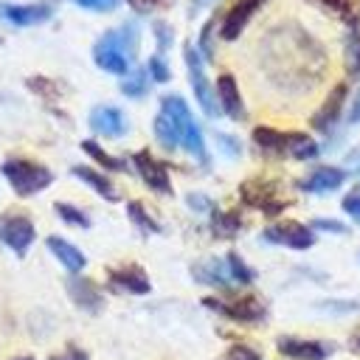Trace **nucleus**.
Returning <instances> with one entry per match:
<instances>
[{
    "instance_id": "1",
    "label": "nucleus",
    "mask_w": 360,
    "mask_h": 360,
    "mask_svg": "<svg viewBox=\"0 0 360 360\" xmlns=\"http://www.w3.org/2000/svg\"><path fill=\"white\" fill-rule=\"evenodd\" d=\"M259 65L273 87L284 93H309L326 73V53L301 22L284 20L262 37Z\"/></svg>"
},
{
    "instance_id": "2",
    "label": "nucleus",
    "mask_w": 360,
    "mask_h": 360,
    "mask_svg": "<svg viewBox=\"0 0 360 360\" xmlns=\"http://www.w3.org/2000/svg\"><path fill=\"white\" fill-rule=\"evenodd\" d=\"M138 51V25L124 22L118 28L104 31L93 45V62L115 76H127L132 70V59Z\"/></svg>"
},
{
    "instance_id": "3",
    "label": "nucleus",
    "mask_w": 360,
    "mask_h": 360,
    "mask_svg": "<svg viewBox=\"0 0 360 360\" xmlns=\"http://www.w3.org/2000/svg\"><path fill=\"white\" fill-rule=\"evenodd\" d=\"M160 112L174 124V132H177L180 146H183L194 160H200V163L205 166V163H208L205 138H202V129H200V124L194 121L188 104H186L180 96L172 93V96H163V98H160Z\"/></svg>"
},
{
    "instance_id": "4",
    "label": "nucleus",
    "mask_w": 360,
    "mask_h": 360,
    "mask_svg": "<svg viewBox=\"0 0 360 360\" xmlns=\"http://www.w3.org/2000/svg\"><path fill=\"white\" fill-rule=\"evenodd\" d=\"M0 172L8 180V186L14 188V194H20V197L39 194V191H45L53 183V172L48 166L37 163V160H28V158H8V160H3Z\"/></svg>"
},
{
    "instance_id": "5",
    "label": "nucleus",
    "mask_w": 360,
    "mask_h": 360,
    "mask_svg": "<svg viewBox=\"0 0 360 360\" xmlns=\"http://www.w3.org/2000/svg\"><path fill=\"white\" fill-rule=\"evenodd\" d=\"M239 197H242L245 205L259 208V211L267 214V217H276V214H281V211L290 205V202L278 194V186H276L273 180H267V177H248V180L239 186Z\"/></svg>"
},
{
    "instance_id": "6",
    "label": "nucleus",
    "mask_w": 360,
    "mask_h": 360,
    "mask_svg": "<svg viewBox=\"0 0 360 360\" xmlns=\"http://www.w3.org/2000/svg\"><path fill=\"white\" fill-rule=\"evenodd\" d=\"M183 59H186V70H188V82H191V90H194V98H197V104L202 107V112H205L208 118L219 115L217 93H214V87H211V82H208V76H205V68H202V56H200V51H197L191 42L183 48Z\"/></svg>"
},
{
    "instance_id": "7",
    "label": "nucleus",
    "mask_w": 360,
    "mask_h": 360,
    "mask_svg": "<svg viewBox=\"0 0 360 360\" xmlns=\"http://www.w3.org/2000/svg\"><path fill=\"white\" fill-rule=\"evenodd\" d=\"M34 239H37V228L31 217H25L22 211H6L0 217V242L11 248L17 256H25Z\"/></svg>"
},
{
    "instance_id": "8",
    "label": "nucleus",
    "mask_w": 360,
    "mask_h": 360,
    "mask_svg": "<svg viewBox=\"0 0 360 360\" xmlns=\"http://www.w3.org/2000/svg\"><path fill=\"white\" fill-rule=\"evenodd\" d=\"M262 236H264V242L281 245V248H290V250H309L315 245V231L304 222H295V219L273 222L262 231Z\"/></svg>"
},
{
    "instance_id": "9",
    "label": "nucleus",
    "mask_w": 360,
    "mask_h": 360,
    "mask_svg": "<svg viewBox=\"0 0 360 360\" xmlns=\"http://www.w3.org/2000/svg\"><path fill=\"white\" fill-rule=\"evenodd\" d=\"M202 304L231 321H239V323H259L267 318V307L253 298V295H242V298H231V301H222V298H202Z\"/></svg>"
},
{
    "instance_id": "10",
    "label": "nucleus",
    "mask_w": 360,
    "mask_h": 360,
    "mask_svg": "<svg viewBox=\"0 0 360 360\" xmlns=\"http://www.w3.org/2000/svg\"><path fill=\"white\" fill-rule=\"evenodd\" d=\"M132 166H135V172L141 174V180L152 188V191H158V194H172L174 188H172V177H169V169L149 152V149H138L135 155H132Z\"/></svg>"
},
{
    "instance_id": "11",
    "label": "nucleus",
    "mask_w": 360,
    "mask_h": 360,
    "mask_svg": "<svg viewBox=\"0 0 360 360\" xmlns=\"http://www.w3.org/2000/svg\"><path fill=\"white\" fill-rule=\"evenodd\" d=\"M51 17H53L51 3H0V20L17 28L39 25V22H48Z\"/></svg>"
},
{
    "instance_id": "12",
    "label": "nucleus",
    "mask_w": 360,
    "mask_h": 360,
    "mask_svg": "<svg viewBox=\"0 0 360 360\" xmlns=\"http://www.w3.org/2000/svg\"><path fill=\"white\" fill-rule=\"evenodd\" d=\"M346 96H349V84H346V82H338V84L329 90V96L323 98V104L318 107V112L312 115V121H309L312 129H318V132H332L335 124H338L340 115H343Z\"/></svg>"
},
{
    "instance_id": "13",
    "label": "nucleus",
    "mask_w": 360,
    "mask_h": 360,
    "mask_svg": "<svg viewBox=\"0 0 360 360\" xmlns=\"http://www.w3.org/2000/svg\"><path fill=\"white\" fill-rule=\"evenodd\" d=\"M262 6H264V0H233L231 8L225 11L222 22H219V37H222L225 42H233V39L245 31V25L250 22V17H253Z\"/></svg>"
},
{
    "instance_id": "14",
    "label": "nucleus",
    "mask_w": 360,
    "mask_h": 360,
    "mask_svg": "<svg viewBox=\"0 0 360 360\" xmlns=\"http://www.w3.org/2000/svg\"><path fill=\"white\" fill-rule=\"evenodd\" d=\"M346 180H349L346 169H340V166H318L307 177L298 180V188L307 191V194H329V191H338Z\"/></svg>"
},
{
    "instance_id": "15",
    "label": "nucleus",
    "mask_w": 360,
    "mask_h": 360,
    "mask_svg": "<svg viewBox=\"0 0 360 360\" xmlns=\"http://www.w3.org/2000/svg\"><path fill=\"white\" fill-rule=\"evenodd\" d=\"M107 281L112 290L121 292H132V295H146L152 290L149 276L143 273V267L138 264H121V267H110L107 270Z\"/></svg>"
},
{
    "instance_id": "16",
    "label": "nucleus",
    "mask_w": 360,
    "mask_h": 360,
    "mask_svg": "<svg viewBox=\"0 0 360 360\" xmlns=\"http://www.w3.org/2000/svg\"><path fill=\"white\" fill-rule=\"evenodd\" d=\"M217 104H219V112H225L228 118L233 121H245V101H242V93H239V84L231 73H219L217 79Z\"/></svg>"
},
{
    "instance_id": "17",
    "label": "nucleus",
    "mask_w": 360,
    "mask_h": 360,
    "mask_svg": "<svg viewBox=\"0 0 360 360\" xmlns=\"http://www.w3.org/2000/svg\"><path fill=\"white\" fill-rule=\"evenodd\" d=\"M65 290H68L70 301L79 309H84V312H98L104 307V295H101L98 284L90 281V278H84V276H70L65 281Z\"/></svg>"
},
{
    "instance_id": "18",
    "label": "nucleus",
    "mask_w": 360,
    "mask_h": 360,
    "mask_svg": "<svg viewBox=\"0 0 360 360\" xmlns=\"http://www.w3.org/2000/svg\"><path fill=\"white\" fill-rule=\"evenodd\" d=\"M127 115L118 110V107H110V104H101V107H93L90 110V129L96 135H104V138H121L127 132Z\"/></svg>"
},
{
    "instance_id": "19",
    "label": "nucleus",
    "mask_w": 360,
    "mask_h": 360,
    "mask_svg": "<svg viewBox=\"0 0 360 360\" xmlns=\"http://www.w3.org/2000/svg\"><path fill=\"white\" fill-rule=\"evenodd\" d=\"M278 352L290 360H326L332 354V349L326 343H318V340H307V338H278L276 340Z\"/></svg>"
},
{
    "instance_id": "20",
    "label": "nucleus",
    "mask_w": 360,
    "mask_h": 360,
    "mask_svg": "<svg viewBox=\"0 0 360 360\" xmlns=\"http://www.w3.org/2000/svg\"><path fill=\"white\" fill-rule=\"evenodd\" d=\"M191 276H194V281H200L205 287H217V290H231L233 287V278L228 273L225 259H202L191 267Z\"/></svg>"
},
{
    "instance_id": "21",
    "label": "nucleus",
    "mask_w": 360,
    "mask_h": 360,
    "mask_svg": "<svg viewBox=\"0 0 360 360\" xmlns=\"http://www.w3.org/2000/svg\"><path fill=\"white\" fill-rule=\"evenodd\" d=\"M45 245H48V250L59 259V264H62L70 276H79V273L84 270L87 256H84L76 245H70L68 239H62V236H56V233H53V236H48V239H45Z\"/></svg>"
},
{
    "instance_id": "22",
    "label": "nucleus",
    "mask_w": 360,
    "mask_h": 360,
    "mask_svg": "<svg viewBox=\"0 0 360 360\" xmlns=\"http://www.w3.org/2000/svg\"><path fill=\"white\" fill-rule=\"evenodd\" d=\"M70 172H73V177H79L82 183H87V186H90L96 194H101L104 200H110V202L118 200V191H115V186H112V180H110L107 174H101V172H96V169H90V166H73Z\"/></svg>"
},
{
    "instance_id": "23",
    "label": "nucleus",
    "mask_w": 360,
    "mask_h": 360,
    "mask_svg": "<svg viewBox=\"0 0 360 360\" xmlns=\"http://www.w3.org/2000/svg\"><path fill=\"white\" fill-rule=\"evenodd\" d=\"M253 143H256L262 152H267V155H278V158L287 155V132H281V129L256 127V129H253Z\"/></svg>"
},
{
    "instance_id": "24",
    "label": "nucleus",
    "mask_w": 360,
    "mask_h": 360,
    "mask_svg": "<svg viewBox=\"0 0 360 360\" xmlns=\"http://www.w3.org/2000/svg\"><path fill=\"white\" fill-rule=\"evenodd\" d=\"M318 152H321V146H318V141L312 135H307V132H287V158H292V160H312V158H318Z\"/></svg>"
},
{
    "instance_id": "25",
    "label": "nucleus",
    "mask_w": 360,
    "mask_h": 360,
    "mask_svg": "<svg viewBox=\"0 0 360 360\" xmlns=\"http://www.w3.org/2000/svg\"><path fill=\"white\" fill-rule=\"evenodd\" d=\"M242 228V217L236 211H211V231L219 239H231L236 236Z\"/></svg>"
},
{
    "instance_id": "26",
    "label": "nucleus",
    "mask_w": 360,
    "mask_h": 360,
    "mask_svg": "<svg viewBox=\"0 0 360 360\" xmlns=\"http://www.w3.org/2000/svg\"><path fill=\"white\" fill-rule=\"evenodd\" d=\"M318 6L329 8L335 17H340L349 28H357L360 25V3L357 0H315Z\"/></svg>"
},
{
    "instance_id": "27",
    "label": "nucleus",
    "mask_w": 360,
    "mask_h": 360,
    "mask_svg": "<svg viewBox=\"0 0 360 360\" xmlns=\"http://www.w3.org/2000/svg\"><path fill=\"white\" fill-rule=\"evenodd\" d=\"M146 90H149V73H146V68L129 70L124 76V82H121V93L129 96V98H141V96H146Z\"/></svg>"
},
{
    "instance_id": "28",
    "label": "nucleus",
    "mask_w": 360,
    "mask_h": 360,
    "mask_svg": "<svg viewBox=\"0 0 360 360\" xmlns=\"http://www.w3.org/2000/svg\"><path fill=\"white\" fill-rule=\"evenodd\" d=\"M82 149L98 163V166H104L107 172H124L127 169V160H121V158H112L110 152H104L96 141H82Z\"/></svg>"
},
{
    "instance_id": "29",
    "label": "nucleus",
    "mask_w": 360,
    "mask_h": 360,
    "mask_svg": "<svg viewBox=\"0 0 360 360\" xmlns=\"http://www.w3.org/2000/svg\"><path fill=\"white\" fill-rule=\"evenodd\" d=\"M343 56H346L349 76H360V25L357 28H349L346 45H343Z\"/></svg>"
},
{
    "instance_id": "30",
    "label": "nucleus",
    "mask_w": 360,
    "mask_h": 360,
    "mask_svg": "<svg viewBox=\"0 0 360 360\" xmlns=\"http://www.w3.org/2000/svg\"><path fill=\"white\" fill-rule=\"evenodd\" d=\"M155 138H158V143H160L166 152H174V149L180 146L177 132H174V124H172L163 112H158V115H155Z\"/></svg>"
},
{
    "instance_id": "31",
    "label": "nucleus",
    "mask_w": 360,
    "mask_h": 360,
    "mask_svg": "<svg viewBox=\"0 0 360 360\" xmlns=\"http://www.w3.org/2000/svg\"><path fill=\"white\" fill-rule=\"evenodd\" d=\"M127 214H129V219L143 231V233H160V222L138 202V200H132V202H127Z\"/></svg>"
},
{
    "instance_id": "32",
    "label": "nucleus",
    "mask_w": 360,
    "mask_h": 360,
    "mask_svg": "<svg viewBox=\"0 0 360 360\" xmlns=\"http://www.w3.org/2000/svg\"><path fill=\"white\" fill-rule=\"evenodd\" d=\"M225 264H228V273H231L233 284H242V287H245V284H250V281L256 278V273H253V270L245 264V259H242L239 253H233V250L225 256Z\"/></svg>"
},
{
    "instance_id": "33",
    "label": "nucleus",
    "mask_w": 360,
    "mask_h": 360,
    "mask_svg": "<svg viewBox=\"0 0 360 360\" xmlns=\"http://www.w3.org/2000/svg\"><path fill=\"white\" fill-rule=\"evenodd\" d=\"M53 211H56V217H59V219H65L68 225H76V228H90V217H87L82 208L70 205V202H56V205H53Z\"/></svg>"
},
{
    "instance_id": "34",
    "label": "nucleus",
    "mask_w": 360,
    "mask_h": 360,
    "mask_svg": "<svg viewBox=\"0 0 360 360\" xmlns=\"http://www.w3.org/2000/svg\"><path fill=\"white\" fill-rule=\"evenodd\" d=\"M146 73H149L152 82H160V84L172 79V70H169V65H166V59H163L160 53L149 56V62H146Z\"/></svg>"
},
{
    "instance_id": "35",
    "label": "nucleus",
    "mask_w": 360,
    "mask_h": 360,
    "mask_svg": "<svg viewBox=\"0 0 360 360\" xmlns=\"http://www.w3.org/2000/svg\"><path fill=\"white\" fill-rule=\"evenodd\" d=\"M323 312H335V315H349V312H360V301H335V298H329V301H321L318 304Z\"/></svg>"
},
{
    "instance_id": "36",
    "label": "nucleus",
    "mask_w": 360,
    "mask_h": 360,
    "mask_svg": "<svg viewBox=\"0 0 360 360\" xmlns=\"http://www.w3.org/2000/svg\"><path fill=\"white\" fill-rule=\"evenodd\" d=\"M225 360H262V352L253 349V346H245V343H236L225 352Z\"/></svg>"
},
{
    "instance_id": "37",
    "label": "nucleus",
    "mask_w": 360,
    "mask_h": 360,
    "mask_svg": "<svg viewBox=\"0 0 360 360\" xmlns=\"http://www.w3.org/2000/svg\"><path fill=\"white\" fill-rule=\"evenodd\" d=\"M214 22L217 20H208L205 25H202V34H200V56H205V59H211L214 56V48H211V31H214Z\"/></svg>"
},
{
    "instance_id": "38",
    "label": "nucleus",
    "mask_w": 360,
    "mask_h": 360,
    "mask_svg": "<svg viewBox=\"0 0 360 360\" xmlns=\"http://www.w3.org/2000/svg\"><path fill=\"white\" fill-rule=\"evenodd\" d=\"M312 231H326V233H349V228L343 225V222H338V219H312V225H309Z\"/></svg>"
},
{
    "instance_id": "39",
    "label": "nucleus",
    "mask_w": 360,
    "mask_h": 360,
    "mask_svg": "<svg viewBox=\"0 0 360 360\" xmlns=\"http://www.w3.org/2000/svg\"><path fill=\"white\" fill-rule=\"evenodd\" d=\"M28 87H31L34 93H42V96H59V87H56L53 82L42 79V76H34V79H28Z\"/></svg>"
},
{
    "instance_id": "40",
    "label": "nucleus",
    "mask_w": 360,
    "mask_h": 360,
    "mask_svg": "<svg viewBox=\"0 0 360 360\" xmlns=\"http://www.w3.org/2000/svg\"><path fill=\"white\" fill-rule=\"evenodd\" d=\"M340 205H343V211H346L354 222H360V191H349Z\"/></svg>"
},
{
    "instance_id": "41",
    "label": "nucleus",
    "mask_w": 360,
    "mask_h": 360,
    "mask_svg": "<svg viewBox=\"0 0 360 360\" xmlns=\"http://www.w3.org/2000/svg\"><path fill=\"white\" fill-rule=\"evenodd\" d=\"M73 3L87 11H112V8H118L121 0H73Z\"/></svg>"
},
{
    "instance_id": "42",
    "label": "nucleus",
    "mask_w": 360,
    "mask_h": 360,
    "mask_svg": "<svg viewBox=\"0 0 360 360\" xmlns=\"http://www.w3.org/2000/svg\"><path fill=\"white\" fill-rule=\"evenodd\" d=\"M217 143H219V146H222V152H225V155H231V158H239V152H242V146H239V141H236L233 135L217 132Z\"/></svg>"
},
{
    "instance_id": "43",
    "label": "nucleus",
    "mask_w": 360,
    "mask_h": 360,
    "mask_svg": "<svg viewBox=\"0 0 360 360\" xmlns=\"http://www.w3.org/2000/svg\"><path fill=\"white\" fill-rule=\"evenodd\" d=\"M155 37H158V48L166 51V48L172 45V37H174V34H172V28H169L166 22H155Z\"/></svg>"
},
{
    "instance_id": "44",
    "label": "nucleus",
    "mask_w": 360,
    "mask_h": 360,
    "mask_svg": "<svg viewBox=\"0 0 360 360\" xmlns=\"http://www.w3.org/2000/svg\"><path fill=\"white\" fill-rule=\"evenodd\" d=\"M186 202H188L194 211H211V200H208V197H202V194H188V197H186Z\"/></svg>"
},
{
    "instance_id": "45",
    "label": "nucleus",
    "mask_w": 360,
    "mask_h": 360,
    "mask_svg": "<svg viewBox=\"0 0 360 360\" xmlns=\"http://www.w3.org/2000/svg\"><path fill=\"white\" fill-rule=\"evenodd\" d=\"M48 360H90V357H87V352H82V349H68V352H62V354H51Z\"/></svg>"
},
{
    "instance_id": "46",
    "label": "nucleus",
    "mask_w": 360,
    "mask_h": 360,
    "mask_svg": "<svg viewBox=\"0 0 360 360\" xmlns=\"http://www.w3.org/2000/svg\"><path fill=\"white\" fill-rule=\"evenodd\" d=\"M135 11H141V14H146V11H152V8H158L163 0H127Z\"/></svg>"
},
{
    "instance_id": "47",
    "label": "nucleus",
    "mask_w": 360,
    "mask_h": 360,
    "mask_svg": "<svg viewBox=\"0 0 360 360\" xmlns=\"http://www.w3.org/2000/svg\"><path fill=\"white\" fill-rule=\"evenodd\" d=\"M346 121H349V124H360V90H357V96H354V101H352V107H349Z\"/></svg>"
},
{
    "instance_id": "48",
    "label": "nucleus",
    "mask_w": 360,
    "mask_h": 360,
    "mask_svg": "<svg viewBox=\"0 0 360 360\" xmlns=\"http://www.w3.org/2000/svg\"><path fill=\"white\" fill-rule=\"evenodd\" d=\"M349 346H352V352H354V354H360V329L349 338Z\"/></svg>"
},
{
    "instance_id": "49",
    "label": "nucleus",
    "mask_w": 360,
    "mask_h": 360,
    "mask_svg": "<svg viewBox=\"0 0 360 360\" xmlns=\"http://www.w3.org/2000/svg\"><path fill=\"white\" fill-rule=\"evenodd\" d=\"M208 3H214V0H191V14H197L200 8H205Z\"/></svg>"
},
{
    "instance_id": "50",
    "label": "nucleus",
    "mask_w": 360,
    "mask_h": 360,
    "mask_svg": "<svg viewBox=\"0 0 360 360\" xmlns=\"http://www.w3.org/2000/svg\"><path fill=\"white\" fill-rule=\"evenodd\" d=\"M20 360H31V357H20Z\"/></svg>"
}]
</instances>
